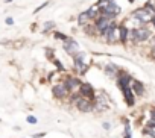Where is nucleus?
I'll return each instance as SVG.
<instances>
[{
  "mask_svg": "<svg viewBox=\"0 0 155 138\" xmlns=\"http://www.w3.org/2000/svg\"><path fill=\"white\" fill-rule=\"evenodd\" d=\"M129 76H123V78H120L119 79V87L123 90V94H125V99H126V103L129 105V106H132L134 105V97H132V91L129 90Z\"/></svg>",
  "mask_w": 155,
  "mask_h": 138,
  "instance_id": "obj_1",
  "label": "nucleus"
},
{
  "mask_svg": "<svg viewBox=\"0 0 155 138\" xmlns=\"http://www.w3.org/2000/svg\"><path fill=\"white\" fill-rule=\"evenodd\" d=\"M67 91H68L67 85H56V87H53V94L56 97H64L67 94Z\"/></svg>",
  "mask_w": 155,
  "mask_h": 138,
  "instance_id": "obj_9",
  "label": "nucleus"
},
{
  "mask_svg": "<svg viewBox=\"0 0 155 138\" xmlns=\"http://www.w3.org/2000/svg\"><path fill=\"white\" fill-rule=\"evenodd\" d=\"M74 102H76V106L79 108V111L88 112V111H91V109H93V103H91L90 100L84 99V97H81V99H74Z\"/></svg>",
  "mask_w": 155,
  "mask_h": 138,
  "instance_id": "obj_5",
  "label": "nucleus"
},
{
  "mask_svg": "<svg viewBox=\"0 0 155 138\" xmlns=\"http://www.w3.org/2000/svg\"><path fill=\"white\" fill-rule=\"evenodd\" d=\"M111 24H113L111 18H110V17H105V15H102L101 18L96 20V29H97L99 32H102V34H104V30H105L108 26H111Z\"/></svg>",
  "mask_w": 155,
  "mask_h": 138,
  "instance_id": "obj_6",
  "label": "nucleus"
},
{
  "mask_svg": "<svg viewBox=\"0 0 155 138\" xmlns=\"http://www.w3.org/2000/svg\"><path fill=\"white\" fill-rule=\"evenodd\" d=\"M132 87H134L135 94H141V93H143V85H141L140 82H132Z\"/></svg>",
  "mask_w": 155,
  "mask_h": 138,
  "instance_id": "obj_13",
  "label": "nucleus"
},
{
  "mask_svg": "<svg viewBox=\"0 0 155 138\" xmlns=\"http://www.w3.org/2000/svg\"><path fill=\"white\" fill-rule=\"evenodd\" d=\"M28 121L29 123H37V118L35 117H28Z\"/></svg>",
  "mask_w": 155,
  "mask_h": 138,
  "instance_id": "obj_17",
  "label": "nucleus"
},
{
  "mask_svg": "<svg viewBox=\"0 0 155 138\" xmlns=\"http://www.w3.org/2000/svg\"><path fill=\"white\" fill-rule=\"evenodd\" d=\"M6 23H8V24H12L14 20H12V18H6Z\"/></svg>",
  "mask_w": 155,
  "mask_h": 138,
  "instance_id": "obj_19",
  "label": "nucleus"
},
{
  "mask_svg": "<svg viewBox=\"0 0 155 138\" xmlns=\"http://www.w3.org/2000/svg\"><path fill=\"white\" fill-rule=\"evenodd\" d=\"M104 127L105 129H110V123H104Z\"/></svg>",
  "mask_w": 155,
  "mask_h": 138,
  "instance_id": "obj_20",
  "label": "nucleus"
},
{
  "mask_svg": "<svg viewBox=\"0 0 155 138\" xmlns=\"http://www.w3.org/2000/svg\"><path fill=\"white\" fill-rule=\"evenodd\" d=\"M113 65H110V67H107V75H110V76H114V73H116V70H113Z\"/></svg>",
  "mask_w": 155,
  "mask_h": 138,
  "instance_id": "obj_15",
  "label": "nucleus"
},
{
  "mask_svg": "<svg viewBox=\"0 0 155 138\" xmlns=\"http://www.w3.org/2000/svg\"><path fill=\"white\" fill-rule=\"evenodd\" d=\"M81 91H82V96L85 97H93L94 96V90L90 84H82L81 85Z\"/></svg>",
  "mask_w": 155,
  "mask_h": 138,
  "instance_id": "obj_8",
  "label": "nucleus"
},
{
  "mask_svg": "<svg viewBox=\"0 0 155 138\" xmlns=\"http://www.w3.org/2000/svg\"><path fill=\"white\" fill-rule=\"evenodd\" d=\"M129 38L134 40V41H138V43L140 41H146V40L150 38V30L144 29V27L135 29V30H129Z\"/></svg>",
  "mask_w": 155,
  "mask_h": 138,
  "instance_id": "obj_3",
  "label": "nucleus"
},
{
  "mask_svg": "<svg viewBox=\"0 0 155 138\" xmlns=\"http://www.w3.org/2000/svg\"><path fill=\"white\" fill-rule=\"evenodd\" d=\"M90 18H91V17H90V14H88V11H87V12H84V14L79 15V23H81V24H85L87 20H90Z\"/></svg>",
  "mask_w": 155,
  "mask_h": 138,
  "instance_id": "obj_12",
  "label": "nucleus"
},
{
  "mask_svg": "<svg viewBox=\"0 0 155 138\" xmlns=\"http://www.w3.org/2000/svg\"><path fill=\"white\" fill-rule=\"evenodd\" d=\"M152 118H153V120H155V109H153V111H152Z\"/></svg>",
  "mask_w": 155,
  "mask_h": 138,
  "instance_id": "obj_21",
  "label": "nucleus"
},
{
  "mask_svg": "<svg viewBox=\"0 0 155 138\" xmlns=\"http://www.w3.org/2000/svg\"><path fill=\"white\" fill-rule=\"evenodd\" d=\"M132 17L137 18L140 23H147L153 18V14L150 12V9H146V8H140V9H135L132 12Z\"/></svg>",
  "mask_w": 155,
  "mask_h": 138,
  "instance_id": "obj_2",
  "label": "nucleus"
},
{
  "mask_svg": "<svg viewBox=\"0 0 155 138\" xmlns=\"http://www.w3.org/2000/svg\"><path fill=\"white\" fill-rule=\"evenodd\" d=\"M153 58H155V47H153Z\"/></svg>",
  "mask_w": 155,
  "mask_h": 138,
  "instance_id": "obj_23",
  "label": "nucleus"
},
{
  "mask_svg": "<svg viewBox=\"0 0 155 138\" xmlns=\"http://www.w3.org/2000/svg\"><path fill=\"white\" fill-rule=\"evenodd\" d=\"M129 2H134V0H129Z\"/></svg>",
  "mask_w": 155,
  "mask_h": 138,
  "instance_id": "obj_25",
  "label": "nucleus"
},
{
  "mask_svg": "<svg viewBox=\"0 0 155 138\" xmlns=\"http://www.w3.org/2000/svg\"><path fill=\"white\" fill-rule=\"evenodd\" d=\"M65 85H67V88H68V90L74 91L78 87H81L82 84H81L79 81H78V79H71V78H70V79H67V84H65Z\"/></svg>",
  "mask_w": 155,
  "mask_h": 138,
  "instance_id": "obj_10",
  "label": "nucleus"
},
{
  "mask_svg": "<svg viewBox=\"0 0 155 138\" xmlns=\"http://www.w3.org/2000/svg\"><path fill=\"white\" fill-rule=\"evenodd\" d=\"M101 12H102V15H105V17H110V18H113V17H116L119 12H120V6L119 5H116L113 0H110V2L101 9Z\"/></svg>",
  "mask_w": 155,
  "mask_h": 138,
  "instance_id": "obj_4",
  "label": "nucleus"
},
{
  "mask_svg": "<svg viewBox=\"0 0 155 138\" xmlns=\"http://www.w3.org/2000/svg\"><path fill=\"white\" fill-rule=\"evenodd\" d=\"M6 2H11V0H6Z\"/></svg>",
  "mask_w": 155,
  "mask_h": 138,
  "instance_id": "obj_24",
  "label": "nucleus"
},
{
  "mask_svg": "<svg viewBox=\"0 0 155 138\" xmlns=\"http://www.w3.org/2000/svg\"><path fill=\"white\" fill-rule=\"evenodd\" d=\"M152 23H153V24H155V15H153V18H152Z\"/></svg>",
  "mask_w": 155,
  "mask_h": 138,
  "instance_id": "obj_22",
  "label": "nucleus"
},
{
  "mask_svg": "<svg viewBox=\"0 0 155 138\" xmlns=\"http://www.w3.org/2000/svg\"><path fill=\"white\" fill-rule=\"evenodd\" d=\"M50 27H53V23H47V24H46V30L50 29Z\"/></svg>",
  "mask_w": 155,
  "mask_h": 138,
  "instance_id": "obj_18",
  "label": "nucleus"
},
{
  "mask_svg": "<svg viewBox=\"0 0 155 138\" xmlns=\"http://www.w3.org/2000/svg\"><path fill=\"white\" fill-rule=\"evenodd\" d=\"M64 49L68 55H78V52H79V46H78V43L74 40H65Z\"/></svg>",
  "mask_w": 155,
  "mask_h": 138,
  "instance_id": "obj_7",
  "label": "nucleus"
},
{
  "mask_svg": "<svg viewBox=\"0 0 155 138\" xmlns=\"http://www.w3.org/2000/svg\"><path fill=\"white\" fill-rule=\"evenodd\" d=\"M119 32H120V41L122 43H126V37H128V29L125 27V26H120V29H119Z\"/></svg>",
  "mask_w": 155,
  "mask_h": 138,
  "instance_id": "obj_11",
  "label": "nucleus"
},
{
  "mask_svg": "<svg viewBox=\"0 0 155 138\" xmlns=\"http://www.w3.org/2000/svg\"><path fill=\"white\" fill-rule=\"evenodd\" d=\"M96 106H99L101 109H105V108L108 106V103L104 100V97H102V96H99V97H97V103H96Z\"/></svg>",
  "mask_w": 155,
  "mask_h": 138,
  "instance_id": "obj_14",
  "label": "nucleus"
},
{
  "mask_svg": "<svg viewBox=\"0 0 155 138\" xmlns=\"http://www.w3.org/2000/svg\"><path fill=\"white\" fill-rule=\"evenodd\" d=\"M53 62L56 64V67L59 68V70H64V67H62V64H61V62H58V61H53Z\"/></svg>",
  "mask_w": 155,
  "mask_h": 138,
  "instance_id": "obj_16",
  "label": "nucleus"
}]
</instances>
